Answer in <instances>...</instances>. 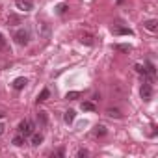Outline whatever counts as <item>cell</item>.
I'll list each match as a JSON object with an SVG mask.
<instances>
[{"label":"cell","mask_w":158,"mask_h":158,"mask_svg":"<svg viewBox=\"0 0 158 158\" xmlns=\"http://www.w3.org/2000/svg\"><path fill=\"white\" fill-rule=\"evenodd\" d=\"M13 39H15V43L17 45H28L30 43V32L26 30V28H19V30H15L13 32Z\"/></svg>","instance_id":"cell-1"},{"label":"cell","mask_w":158,"mask_h":158,"mask_svg":"<svg viewBox=\"0 0 158 158\" xmlns=\"http://www.w3.org/2000/svg\"><path fill=\"white\" fill-rule=\"evenodd\" d=\"M19 134H23L24 138H26V136H32V134H34V123L28 121V119L21 121V123H19Z\"/></svg>","instance_id":"cell-2"},{"label":"cell","mask_w":158,"mask_h":158,"mask_svg":"<svg viewBox=\"0 0 158 158\" xmlns=\"http://www.w3.org/2000/svg\"><path fill=\"white\" fill-rule=\"evenodd\" d=\"M139 95H141L143 102H149V101L152 99V88H151L149 82H143V86H141V89H139Z\"/></svg>","instance_id":"cell-3"},{"label":"cell","mask_w":158,"mask_h":158,"mask_svg":"<svg viewBox=\"0 0 158 158\" xmlns=\"http://www.w3.org/2000/svg\"><path fill=\"white\" fill-rule=\"evenodd\" d=\"M17 8L19 10H23V11H30L32 8H34V4H32V0H17Z\"/></svg>","instance_id":"cell-4"},{"label":"cell","mask_w":158,"mask_h":158,"mask_svg":"<svg viewBox=\"0 0 158 158\" xmlns=\"http://www.w3.org/2000/svg\"><path fill=\"white\" fill-rule=\"evenodd\" d=\"M143 26H145L149 32H156V30H158V21H156V19H149V21L143 23Z\"/></svg>","instance_id":"cell-5"},{"label":"cell","mask_w":158,"mask_h":158,"mask_svg":"<svg viewBox=\"0 0 158 158\" xmlns=\"http://www.w3.org/2000/svg\"><path fill=\"white\" fill-rule=\"evenodd\" d=\"M26 84H28V80H26L24 76H19V78H15V80H13V88L15 89H23Z\"/></svg>","instance_id":"cell-6"},{"label":"cell","mask_w":158,"mask_h":158,"mask_svg":"<svg viewBox=\"0 0 158 158\" xmlns=\"http://www.w3.org/2000/svg\"><path fill=\"white\" fill-rule=\"evenodd\" d=\"M37 123H39V127H47V123H48V117H47V112H43V110H39V114H37Z\"/></svg>","instance_id":"cell-7"},{"label":"cell","mask_w":158,"mask_h":158,"mask_svg":"<svg viewBox=\"0 0 158 158\" xmlns=\"http://www.w3.org/2000/svg\"><path fill=\"white\" fill-rule=\"evenodd\" d=\"M112 32L115 35H132V30L130 28H112Z\"/></svg>","instance_id":"cell-8"},{"label":"cell","mask_w":158,"mask_h":158,"mask_svg":"<svg viewBox=\"0 0 158 158\" xmlns=\"http://www.w3.org/2000/svg\"><path fill=\"white\" fill-rule=\"evenodd\" d=\"M82 110H84V112H95L97 106H95L91 101H84V102H82Z\"/></svg>","instance_id":"cell-9"},{"label":"cell","mask_w":158,"mask_h":158,"mask_svg":"<svg viewBox=\"0 0 158 158\" xmlns=\"http://www.w3.org/2000/svg\"><path fill=\"white\" fill-rule=\"evenodd\" d=\"M63 121H65L67 125H71V123L74 121V110H67V112L63 114Z\"/></svg>","instance_id":"cell-10"},{"label":"cell","mask_w":158,"mask_h":158,"mask_svg":"<svg viewBox=\"0 0 158 158\" xmlns=\"http://www.w3.org/2000/svg\"><path fill=\"white\" fill-rule=\"evenodd\" d=\"M106 114H108L110 117H115V119H121V117H123V114H121L117 108H108V110H106Z\"/></svg>","instance_id":"cell-11"},{"label":"cell","mask_w":158,"mask_h":158,"mask_svg":"<svg viewBox=\"0 0 158 158\" xmlns=\"http://www.w3.org/2000/svg\"><path fill=\"white\" fill-rule=\"evenodd\" d=\"M80 95H82L80 91H69V93L65 95V99H67V101H76V99H80Z\"/></svg>","instance_id":"cell-12"},{"label":"cell","mask_w":158,"mask_h":158,"mask_svg":"<svg viewBox=\"0 0 158 158\" xmlns=\"http://www.w3.org/2000/svg\"><path fill=\"white\" fill-rule=\"evenodd\" d=\"M80 41H82L84 45H88V47H91V45H93V37H91L89 34H84V35L80 37Z\"/></svg>","instance_id":"cell-13"},{"label":"cell","mask_w":158,"mask_h":158,"mask_svg":"<svg viewBox=\"0 0 158 158\" xmlns=\"http://www.w3.org/2000/svg\"><path fill=\"white\" fill-rule=\"evenodd\" d=\"M50 97V91L48 89H43L41 93H39V97H37V102H43V101H47Z\"/></svg>","instance_id":"cell-14"},{"label":"cell","mask_w":158,"mask_h":158,"mask_svg":"<svg viewBox=\"0 0 158 158\" xmlns=\"http://www.w3.org/2000/svg\"><path fill=\"white\" fill-rule=\"evenodd\" d=\"M11 143H13V145H15V147H21V145H23V143H24V136H23V134H19V136H15V138H13V141H11Z\"/></svg>","instance_id":"cell-15"},{"label":"cell","mask_w":158,"mask_h":158,"mask_svg":"<svg viewBox=\"0 0 158 158\" xmlns=\"http://www.w3.org/2000/svg\"><path fill=\"white\" fill-rule=\"evenodd\" d=\"M115 50H119V52H130V50H132V47L123 43V45H115Z\"/></svg>","instance_id":"cell-16"},{"label":"cell","mask_w":158,"mask_h":158,"mask_svg":"<svg viewBox=\"0 0 158 158\" xmlns=\"http://www.w3.org/2000/svg\"><path fill=\"white\" fill-rule=\"evenodd\" d=\"M43 141V134H32V145H39Z\"/></svg>","instance_id":"cell-17"},{"label":"cell","mask_w":158,"mask_h":158,"mask_svg":"<svg viewBox=\"0 0 158 158\" xmlns=\"http://www.w3.org/2000/svg\"><path fill=\"white\" fill-rule=\"evenodd\" d=\"M67 10H69L67 4H58V6H56V13H58V15H63Z\"/></svg>","instance_id":"cell-18"},{"label":"cell","mask_w":158,"mask_h":158,"mask_svg":"<svg viewBox=\"0 0 158 158\" xmlns=\"http://www.w3.org/2000/svg\"><path fill=\"white\" fill-rule=\"evenodd\" d=\"M19 23H21V17H17V15H10V19H8V24H10V26L19 24Z\"/></svg>","instance_id":"cell-19"},{"label":"cell","mask_w":158,"mask_h":158,"mask_svg":"<svg viewBox=\"0 0 158 158\" xmlns=\"http://www.w3.org/2000/svg\"><path fill=\"white\" fill-rule=\"evenodd\" d=\"M134 69H136V71H138L139 74H143V76H147V69H145V67H143L141 63H136V67H134Z\"/></svg>","instance_id":"cell-20"},{"label":"cell","mask_w":158,"mask_h":158,"mask_svg":"<svg viewBox=\"0 0 158 158\" xmlns=\"http://www.w3.org/2000/svg\"><path fill=\"white\" fill-rule=\"evenodd\" d=\"M104 134H106V128H104V127H97L95 136H104Z\"/></svg>","instance_id":"cell-21"},{"label":"cell","mask_w":158,"mask_h":158,"mask_svg":"<svg viewBox=\"0 0 158 158\" xmlns=\"http://www.w3.org/2000/svg\"><path fill=\"white\" fill-rule=\"evenodd\" d=\"M6 47V39H4V35L0 34V48H4Z\"/></svg>","instance_id":"cell-22"},{"label":"cell","mask_w":158,"mask_h":158,"mask_svg":"<svg viewBox=\"0 0 158 158\" xmlns=\"http://www.w3.org/2000/svg\"><path fill=\"white\" fill-rule=\"evenodd\" d=\"M78 156H80V158H82V156H88V151H86V149H82V151H78Z\"/></svg>","instance_id":"cell-23"},{"label":"cell","mask_w":158,"mask_h":158,"mask_svg":"<svg viewBox=\"0 0 158 158\" xmlns=\"http://www.w3.org/2000/svg\"><path fill=\"white\" fill-rule=\"evenodd\" d=\"M4 130H6V127H4L2 123H0V136H2V134H4Z\"/></svg>","instance_id":"cell-24"},{"label":"cell","mask_w":158,"mask_h":158,"mask_svg":"<svg viewBox=\"0 0 158 158\" xmlns=\"http://www.w3.org/2000/svg\"><path fill=\"white\" fill-rule=\"evenodd\" d=\"M0 117H4V114H2V112H0Z\"/></svg>","instance_id":"cell-25"}]
</instances>
